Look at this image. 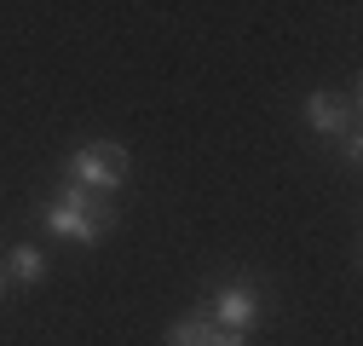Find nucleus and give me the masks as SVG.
I'll return each mask as SVG.
<instances>
[{"mask_svg": "<svg viewBox=\"0 0 363 346\" xmlns=\"http://www.w3.org/2000/svg\"><path fill=\"white\" fill-rule=\"evenodd\" d=\"M69 179H75L81 191H110V185H121V179H127V150H121L116 139L81 145V150L69 156Z\"/></svg>", "mask_w": 363, "mask_h": 346, "instance_id": "nucleus-2", "label": "nucleus"}, {"mask_svg": "<svg viewBox=\"0 0 363 346\" xmlns=\"http://www.w3.org/2000/svg\"><path fill=\"white\" fill-rule=\"evenodd\" d=\"M306 121L317 127V133H340V127H352V104L335 99V93H311L306 99Z\"/></svg>", "mask_w": 363, "mask_h": 346, "instance_id": "nucleus-4", "label": "nucleus"}, {"mask_svg": "<svg viewBox=\"0 0 363 346\" xmlns=\"http://www.w3.org/2000/svg\"><path fill=\"white\" fill-rule=\"evenodd\" d=\"M0 289H6V272H0Z\"/></svg>", "mask_w": 363, "mask_h": 346, "instance_id": "nucleus-8", "label": "nucleus"}, {"mask_svg": "<svg viewBox=\"0 0 363 346\" xmlns=\"http://www.w3.org/2000/svg\"><path fill=\"white\" fill-rule=\"evenodd\" d=\"M40 272H47L40 248H12V277H18V283H40Z\"/></svg>", "mask_w": 363, "mask_h": 346, "instance_id": "nucleus-6", "label": "nucleus"}, {"mask_svg": "<svg viewBox=\"0 0 363 346\" xmlns=\"http://www.w3.org/2000/svg\"><path fill=\"white\" fill-rule=\"evenodd\" d=\"M208 346H248V340H242V335H231V329H213V335H208Z\"/></svg>", "mask_w": 363, "mask_h": 346, "instance_id": "nucleus-7", "label": "nucleus"}, {"mask_svg": "<svg viewBox=\"0 0 363 346\" xmlns=\"http://www.w3.org/2000/svg\"><path fill=\"white\" fill-rule=\"evenodd\" d=\"M208 335H213L208 312H191V318H179V323L167 329V346H208Z\"/></svg>", "mask_w": 363, "mask_h": 346, "instance_id": "nucleus-5", "label": "nucleus"}, {"mask_svg": "<svg viewBox=\"0 0 363 346\" xmlns=\"http://www.w3.org/2000/svg\"><path fill=\"white\" fill-rule=\"evenodd\" d=\"M110 220H116V213L99 202V191H81L75 179L58 191V202L47 213H40V225H47L52 237H75V242H99L110 231Z\"/></svg>", "mask_w": 363, "mask_h": 346, "instance_id": "nucleus-1", "label": "nucleus"}, {"mask_svg": "<svg viewBox=\"0 0 363 346\" xmlns=\"http://www.w3.org/2000/svg\"><path fill=\"white\" fill-rule=\"evenodd\" d=\"M254 318H259V300H254L248 283L219 289V294H213V306H208V323H213V329H231V335H248Z\"/></svg>", "mask_w": 363, "mask_h": 346, "instance_id": "nucleus-3", "label": "nucleus"}]
</instances>
